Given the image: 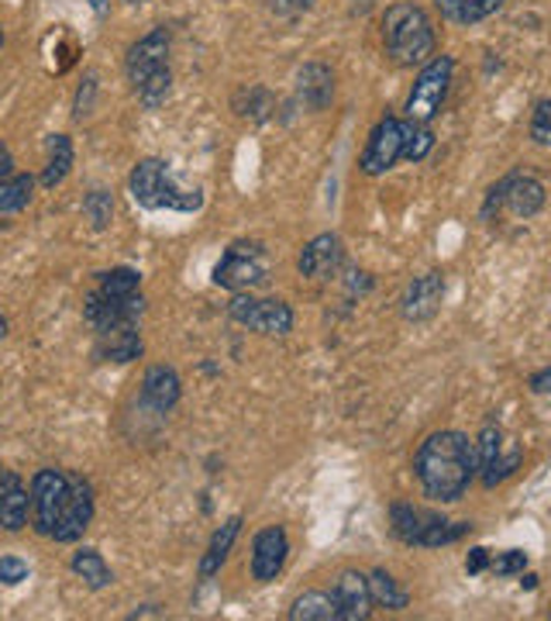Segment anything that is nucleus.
I'll return each instance as SVG.
<instances>
[{
    "instance_id": "ddd939ff",
    "label": "nucleus",
    "mask_w": 551,
    "mask_h": 621,
    "mask_svg": "<svg viewBox=\"0 0 551 621\" xmlns=\"http://www.w3.org/2000/svg\"><path fill=\"white\" fill-rule=\"evenodd\" d=\"M83 315L94 325V331H104L110 325H125V322H138L145 315V297H104L100 291L86 294L83 301Z\"/></svg>"
},
{
    "instance_id": "aec40b11",
    "label": "nucleus",
    "mask_w": 551,
    "mask_h": 621,
    "mask_svg": "<svg viewBox=\"0 0 551 621\" xmlns=\"http://www.w3.org/2000/svg\"><path fill=\"white\" fill-rule=\"evenodd\" d=\"M331 598H335L338 621H362V618H369V608H372L369 577H362L356 570H345L335 580V587H331Z\"/></svg>"
},
{
    "instance_id": "ea45409f",
    "label": "nucleus",
    "mask_w": 551,
    "mask_h": 621,
    "mask_svg": "<svg viewBox=\"0 0 551 621\" xmlns=\"http://www.w3.org/2000/svg\"><path fill=\"white\" fill-rule=\"evenodd\" d=\"M4 338H8V318L0 315V343H4Z\"/></svg>"
},
{
    "instance_id": "5701e85b",
    "label": "nucleus",
    "mask_w": 551,
    "mask_h": 621,
    "mask_svg": "<svg viewBox=\"0 0 551 621\" xmlns=\"http://www.w3.org/2000/svg\"><path fill=\"white\" fill-rule=\"evenodd\" d=\"M434 8H438V14L448 24L469 28V24L486 21L489 14H497L504 8V0H434Z\"/></svg>"
},
{
    "instance_id": "37998d69",
    "label": "nucleus",
    "mask_w": 551,
    "mask_h": 621,
    "mask_svg": "<svg viewBox=\"0 0 551 621\" xmlns=\"http://www.w3.org/2000/svg\"><path fill=\"white\" fill-rule=\"evenodd\" d=\"M0 45H4V32H0Z\"/></svg>"
},
{
    "instance_id": "a211bd4d",
    "label": "nucleus",
    "mask_w": 551,
    "mask_h": 621,
    "mask_svg": "<svg viewBox=\"0 0 551 621\" xmlns=\"http://www.w3.org/2000/svg\"><path fill=\"white\" fill-rule=\"evenodd\" d=\"M32 518V491H24V480L14 470H0V528L21 531Z\"/></svg>"
},
{
    "instance_id": "c9c22d12",
    "label": "nucleus",
    "mask_w": 551,
    "mask_h": 621,
    "mask_svg": "<svg viewBox=\"0 0 551 621\" xmlns=\"http://www.w3.org/2000/svg\"><path fill=\"white\" fill-rule=\"evenodd\" d=\"M489 559H492L489 549H473L469 559H466V570H469V573H483V570L489 567Z\"/></svg>"
},
{
    "instance_id": "39448f33",
    "label": "nucleus",
    "mask_w": 551,
    "mask_h": 621,
    "mask_svg": "<svg viewBox=\"0 0 551 621\" xmlns=\"http://www.w3.org/2000/svg\"><path fill=\"white\" fill-rule=\"evenodd\" d=\"M269 280V256L255 242H235L214 266V284L231 294H252Z\"/></svg>"
},
{
    "instance_id": "f257e3e1",
    "label": "nucleus",
    "mask_w": 551,
    "mask_h": 621,
    "mask_svg": "<svg viewBox=\"0 0 551 621\" xmlns=\"http://www.w3.org/2000/svg\"><path fill=\"white\" fill-rule=\"evenodd\" d=\"M414 473L431 501H458L476 476V445L462 432H434L417 449Z\"/></svg>"
},
{
    "instance_id": "0eeeda50",
    "label": "nucleus",
    "mask_w": 551,
    "mask_h": 621,
    "mask_svg": "<svg viewBox=\"0 0 551 621\" xmlns=\"http://www.w3.org/2000/svg\"><path fill=\"white\" fill-rule=\"evenodd\" d=\"M73 476L76 473L63 470H39L32 476V528L45 535V539H52V531L73 497Z\"/></svg>"
},
{
    "instance_id": "9d476101",
    "label": "nucleus",
    "mask_w": 551,
    "mask_h": 621,
    "mask_svg": "<svg viewBox=\"0 0 551 621\" xmlns=\"http://www.w3.org/2000/svg\"><path fill=\"white\" fill-rule=\"evenodd\" d=\"M169 45H172V39H169L166 28H152L149 35L138 39V42L128 49V55H125V73H128V80H131L135 91H141L149 80L169 73Z\"/></svg>"
},
{
    "instance_id": "e433bc0d",
    "label": "nucleus",
    "mask_w": 551,
    "mask_h": 621,
    "mask_svg": "<svg viewBox=\"0 0 551 621\" xmlns=\"http://www.w3.org/2000/svg\"><path fill=\"white\" fill-rule=\"evenodd\" d=\"M531 390L534 393H551V370H541L531 377Z\"/></svg>"
},
{
    "instance_id": "a19ab883",
    "label": "nucleus",
    "mask_w": 551,
    "mask_h": 621,
    "mask_svg": "<svg viewBox=\"0 0 551 621\" xmlns=\"http://www.w3.org/2000/svg\"><path fill=\"white\" fill-rule=\"evenodd\" d=\"M91 4H94V11H104V4H107V0H91Z\"/></svg>"
},
{
    "instance_id": "4468645a",
    "label": "nucleus",
    "mask_w": 551,
    "mask_h": 621,
    "mask_svg": "<svg viewBox=\"0 0 551 621\" xmlns=\"http://www.w3.org/2000/svg\"><path fill=\"white\" fill-rule=\"evenodd\" d=\"M286 556H289V539L279 525H269L255 535L252 543V577L258 583H273L283 567H286Z\"/></svg>"
},
{
    "instance_id": "4c0bfd02",
    "label": "nucleus",
    "mask_w": 551,
    "mask_h": 621,
    "mask_svg": "<svg viewBox=\"0 0 551 621\" xmlns=\"http://www.w3.org/2000/svg\"><path fill=\"white\" fill-rule=\"evenodd\" d=\"M11 169H14V156H11V149L4 143H0V180L11 177Z\"/></svg>"
},
{
    "instance_id": "a878e982",
    "label": "nucleus",
    "mask_w": 551,
    "mask_h": 621,
    "mask_svg": "<svg viewBox=\"0 0 551 621\" xmlns=\"http://www.w3.org/2000/svg\"><path fill=\"white\" fill-rule=\"evenodd\" d=\"M70 567H73V573H76L86 587H91V590H104V587L114 583V573H110L107 562H104V556H100L97 549H91V546L76 549L73 559H70Z\"/></svg>"
},
{
    "instance_id": "bb28decb",
    "label": "nucleus",
    "mask_w": 551,
    "mask_h": 621,
    "mask_svg": "<svg viewBox=\"0 0 551 621\" xmlns=\"http://www.w3.org/2000/svg\"><path fill=\"white\" fill-rule=\"evenodd\" d=\"M289 618L294 621H338V611H335V598L325 594V590H307L294 601L289 608Z\"/></svg>"
},
{
    "instance_id": "f03ea898",
    "label": "nucleus",
    "mask_w": 551,
    "mask_h": 621,
    "mask_svg": "<svg viewBox=\"0 0 551 621\" xmlns=\"http://www.w3.org/2000/svg\"><path fill=\"white\" fill-rule=\"evenodd\" d=\"M128 190L135 197V204H141L145 211H183L193 214L204 208V193L200 187H183L177 180V173L169 169V162L162 159H141L131 169Z\"/></svg>"
},
{
    "instance_id": "1a4fd4ad",
    "label": "nucleus",
    "mask_w": 551,
    "mask_h": 621,
    "mask_svg": "<svg viewBox=\"0 0 551 621\" xmlns=\"http://www.w3.org/2000/svg\"><path fill=\"white\" fill-rule=\"evenodd\" d=\"M520 460H524V449H520V445L507 449V439H504V432L497 425H486L479 432V442H476V470H479L486 487L504 484V480L520 466Z\"/></svg>"
},
{
    "instance_id": "f704fd0d",
    "label": "nucleus",
    "mask_w": 551,
    "mask_h": 621,
    "mask_svg": "<svg viewBox=\"0 0 551 621\" xmlns=\"http://www.w3.org/2000/svg\"><path fill=\"white\" fill-rule=\"evenodd\" d=\"M524 567H528V552H520V549H510V552H500L497 559H489V570L497 577L524 573Z\"/></svg>"
},
{
    "instance_id": "4be33fe9",
    "label": "nucleus",
    "mask_w": 551,
    "mask_h": 621,
    "mask_svg": "<svg viewBox=\"0 0 551 621\" xmlns=\"http://www.w3.org/2000/svg\"><path fill=\"white\" fill-rule=\"evenodd\" d=\"M297 97L310 110H325L335 101V73L325 63H307L297 73Z\"/></svg>"
},
{
    "instance_id": "2eb2a0df",
    "label": "nucleus",
    "mask_w": 551,
    "mask_h": 621,
    "mask_svg": "<svg viewBox=\"0 0 551 621\" xmlns=\"http://www.w3.org/2000/svg\"><path fill=\"white\" fill-rule=\"evenodd\" d=\"M94 512H97V504H94L91 480H83V476L76 473V476H73V497H70V504H66V512H63L60 525H55L52 539H55V543H76L80 535L91 528Z\"/></svg>"
},
{
    "instance_id": "f8f14e48",
    "label": "nucleus",
    "mask_w": 551,
    "mask_h": 621,
    "mask_svg": "<svg viewBox=\"0 0 551 621\" xmlns=\"http://www.w3.org/2000/svg\"><path fill=\"white\" fill-rule=\"evenodd\" d=\"M396 159H403V122L400 118H383L380 125L372 128L359 166H362L365 177H383L386 169L396 166Z\"/></svg>"
},
{
    "instance_id": "b1692460",
    "label": "nucleus",
    "mask_w": 551,
    "mask_h": 621,
    "mask_svg": "<svg viewBox=\"0 0 551 621\" xmlns=\"http://www.w3.org/2000/svg\"><path fill=\"white\" fill-rule=\"evenodd\" d=\"M239 531H242V515H235V518H227L218 531H214V539H211V546H208V552L200 556V580H211L221 567H224V559H227V552H231V546H235V539H239Z\"/></svg>"
},
{
    "instance_id": "dca6fc26",
    "label": "nucleus",
    "mask_w": 551,
    "mask_h": 621,
    "mask_svg": "<svg viewBox=\"0 0 551 621\" xmlns=\"http://www.w3.org/2000/svg\"><path fill=\"white\" fill-rule=\"evenodd\" d=\"M180 393H183V383H180V373L172 370L166 362H156L145 370V380H141V404L156 411V414H169L172 408L180 404Z\"/></svg>"
},
{
    "instance_id": "412c9836",
    "label": "nucleus",
    "mask_w": 551,
    "mask_h": 621,
    "mask_svg": "<svg viewBox=\"0 0 551 621\" xmlns=\"http://www.w3.org/2000/svg\"><path fill=\"white\" fill-rule=\"evenodd\" d=\"M141 331L138 322H125V325H110L104 331H97V349L94 356L100 362H131L141 356Z\"/></svg>"
},
{
    "instance_id": "6e6552de",
    "label": "nucleus",
    "mask_w": 551,
    "mask_h": 621,
    "mask_svg": "<svg viewBox=\"0 0 551 621\" xmlns=\"http://www.w3.org/2000/svg\"><path fill=\"white\" fill-rule=\"evenodd\" d=\"M227 315L258 335H286L294 328V310H289L286 301H276V297L235 294L227 304Z\"/></svg>"
},
{
    "instance_id": "f3484780",
    "label": "nucleus",
    "mask_w": 551,
    "mask_h": 621,
    "mask_svg": "<svg viewBox=\"0 0 551 621\" xmlns=\"http://www.w3.org/2000/svg\"><path fill=\"white\" fill-rule=\"evenodd\" d=\"M442 297H445V276L442 273H424L407 287V294H403L400 310L407 322H431L434 315H438Z\"/></svg>"
},
{
    "instance_id": "72a5a7b5",
    "label": "nucleus",
    "mask_w": 551,
    "mask_h": 621,
    "mask_svg": "<svg viewBox=\"0 0 551 621\" xmlns=\"http://www.w3.org/2000/svg\"><path fill=\"white\" fill-rule=\"evenodd\" d=\"M32 577V567L21 556H0V583L4 587H18Z\"/></svg>"
},
{
    "instance_id": "473e14b6",
    "label": "nucleus",
    "mask_w": 551,
    "mask_h": 621,
    "mask_svg": "<svg viewBox=\"0 0 551 621\" xmlns=\"http://www.w3.org/2000/svg\"><path fill=\"white\" fill-rule=\"evenodd\" d=\"M531 138L538 146H551V97L538 101L531 115Z\"/></svg>"
},
{
    "instance_id": "79ce46f5",
    "label": "nucleus",
    "mask_w": 551,
    "mask_h": 621,
    "mask_svg": "<svg viewBox=\"0 0 551 621\" xmlns=\"http://www.w3.org/2000/svg\"><path fill=\"white\" fill-rule=\"evenodd\" d=\"M128 4H145V0H128Z\"/></svg>"
},
{
    "instance_id": "9b49d317",
    "label": "nucleus",
    "mask_w": 551,
    "mask_h": 621,
    "mask_svg": "<svg viewBox=\"0 0 551 621\" xmlns=\"http://www.w3.org/2000/svg\"><path fill=\"white\" fill-rule=\"evenodd\" d=\"M500 204H507L517 218H534V214L544 208V183L534 180V177L510 173V177H504L497 187L489 190L486 208H483V218H489L492 208H500Z\"/></svg>"
},
{
    "instance_id": "6ab92c4d",
    "label": "nucleus",
    "mask_w": 551,
    "mask_h": 621,
    "mask_svg": "<svg viewBox=\"0 0 551 621\" xmlns=\"http://www.w3.org/2000/svg\"><path fill=\"white\" fill-rule=\"evenodd\" d=\"M341 263H345V245H341L338 235L328 232V235H317L304 245L297 266L310 280H331L341 270Z\"/></svg>"
},
{
    "instance_id": "58836bf2",
    "label": "nucleus",
    "mask_w": 551,
    "mask_h": 621,
    "mask_svg": "<svg viewBox=\"0 0 551 621\" xmlns=\"http://www.w3.org/2000/svg\"><path fill=\"white\" fill-rule=\"evenodd\" d=\"M314 4V0H279L283 11H307Z\"/></svg>"
},
{
    "instance_id": "393cba45",
    "label": "nucleus",
    "mask_w": 551,
    "mask_h": 621,
    "mask_svg": "<svg viewBox=\"0 0 551 621\" xmlns=\"http://www.w3.org/2000/svg\"><path fill=\"white\" fill-rule=\"evenodd\" d=\"M73 169V143L70 135H49V159H45V169H42V187L45 190H55Z\"/></svg>"
},
{
    "instance_id": "20e7f679",
    "label": "nucleus",
    "mask_w": 551,
    "mask_h": 621,
    "mask_svg": "<svg viewBox=\"0 0 551 621\" xmlns=\"http://www.w3.org/2000/svg\"><path fill=\"white\" fill-rule=\"evenodd\" d=\"M390 525L393 535L407 546H421V549H438L448 543H458L473 525L469 522H445L442 515L421 512L414 504H393L390 507Z\"/></svg>"
},
{
    "instance_id": "7ed1b4c3",
    "label": "nucleus",
    "mask_w": 551,
    "mask_h": 621,
    "mask_svg": "<svg viewBox=\"0 0 551 621\" xmlns=\"http://www.w3.org/2000/svg\"><path fill=\"white\" fill-rule=\"evenodd\" d=\"M383 45L400 66H424L434 55V28L427 14L403 0L383 14Z\"/></svg>"
},
{
    "instance_id": "cd10ccee",
    "label": "nucleus",
    "mask_w": 551,
    "mask_h": 621,
    "mask_svg": "<svg viewBox=\"0 0 551 621\" xmlns=\"http://www.w3.org/2000/svg\"><path fill=\"white\" fill-rule=\"evenodd\" d=\"M32 193H35V177L28 173H14L0 180V214H11L32 204Z\"/></svg>"
},
{
    "instance_id": "c85d7f7f",
    "label": "nucleus",
    "mask_w": 551,
    "mask_h": 621,
    "mask_svg": "<svg viewBox=\"0 0 551 621\" xmlns=\"http://www.w3.org/2000/svg\"><path fill=\"white\" fill-rule=\"evenodd\" d=\"M369 594H372V604H380L386 611H403V608H407V590L396 587V580L386 570H375L369 577Z\"/></svg>"
},
{
    "instance_id": "2f4dec72",
    "label": "nucleus",
    "mask_w": 551,
    "mask_h": 621,
    "mask_svg": "<svg viewBox=\"0 0 551 621\" xmlns=\"http://www.w3.org/2000/svg\"><path fill=\"white\" fill-rule=\"evenodd\" d=\"M83 211H86V218H91V224L100 232V229H107L110 224V218H114V197H110V190H91L83 197Z\"/></svg>"
},
{
    "instance_id": "7c9ffc66",
    "label": "nucleus",
    "mask_w": 551,
    "mask_h": 621,
    "mask_svg": "<svg viewBox=\"0 0 551 621\" xmlns=\"http://www.w3.org/2000/svg\"><path fill=\"white\" fill-rule=\"evenodd\" d=\"M431 149H434L431 128H427V125H417V122H403V159L421 162Z\"/></svg>"
},
{
    "instance_id": "423d86ee",
    "label": "nucleus",
    "mask_w": 551,
    "mask_h": 621,
    "mask_svg": "<svg viewBox=\"0 0 551 621\" xmlns=\"http://www.w3.org/2000/svg\"><path fill=\"white\" fill-rule=\"evenodd\" d=\"M452 73H455V60L452 55H434L427 60L414 80V91L407 97V122H417V125H427L431 118H438V110L448 97V87H452Z\"/></svg>"
},
{
    "instance_id": "c756f323",
    "label": "nucleus",
    "mask_w": 551,
    "mask_h": 621,
    "mask_svg": "<svg viewBox=\"0 0 551 621\" xmlns=\"http://www.w3.org/2000/svg\"><path fill=\"white\" fill-rule=\"evenodd\" d=\"M138 287H141V276L131 266H118V270H107L97 276V291L104 297H135Z\"/></svg>"
}]
</instances>
